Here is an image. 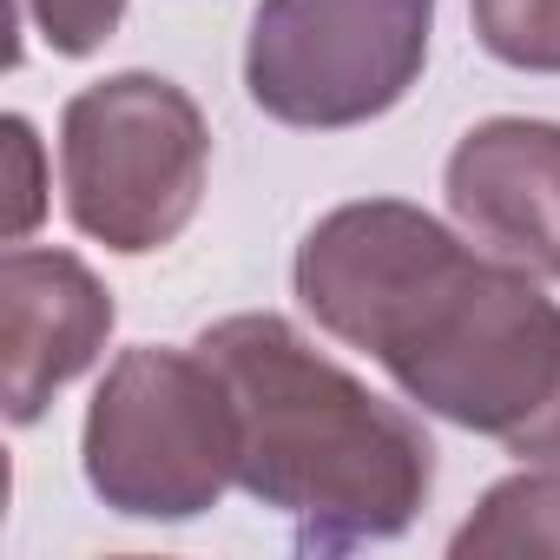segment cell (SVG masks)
<instances>
[{
	"instance_id": "6da1fadb",
	"label": "cell",
	"mask_w": 560,
	"mask_h": 560,
	"mask_svg": "<svg viewBox=\"0 0 560 560\" xmlns=\"http://www.w3.org/2000/svg\"><path fill=\"white\" fill-rule=\"evenodd\" d=\"M298 304L376 357L429 416L514 448L560 396V304L534 270L455 237L402 198H357L311 224L291 264Z\"/></svg>"
},
{
	"instance_id": "7a4b0ae2",
	"label": "cell",
	"mask_w": 560,
	"mask_h": 560,
	"mask_svg": "<svg viewBox=\"0 0 560 560\" xmlns=\"http://www.w3.org/2000/svg\"><path fill=\"white\" fill-rule=\"evenodd\" d=\"M237 416V488L277 508L311 553L409 534L435 488V442L409 409L324 357L291 317L244 311L198 337Z\"/></svg>"
},
{
	"instance_id": "3957f363",
	"label": "cell",
	"mask_w": 560,
	"mask_h": 560,
	"mask_svg": "<svg viewBox=\"0 0 560 560\" xmlns=\"http://www.w3.org/2000/svg\"><path fill=\"white\" fill-rule=\"evenodd\" d=\"M86 488L126 521H198L237 488V416L224 376L191 350H119L80 429Z\"/></svg>"
},
{
	"instance_id": "277c9868",
	"label": "cell",
	"mask_w": 560,
	"mask_h": 560,
	"mask_svg": "<svg viewBox=\"0 0 560 560\" xmlns=\"http://www.w3.org/2000/svg\"><path fill=\"white\" fill-rule=\"evenodd\" d=\"M211 178V126L198 100L159 73H113L60 113V191L80 237L152 257L198 218Z\"/></svg>"
},
{
	"instance_id": "5b68a950",
	"label": "cell",
	"mask_w": 560,
	"mask_h": 560,
	"mask_svg": "<svg viewBox=\"0 0 560 560\" xmlns=\"http://www.w3.org/2000/svg\"><path fill=\"white\" fill-rule=\"evenodd\" d=\"M435 0H257L244 93L298 132H350L409 100L429 67Z\"/></svg>"
},
{
	"instance_id": "8992f818",
	"label": "cell",
	"mask_w": 560,
	"mask_h": 560,
	"mask_svg": "<svg viewBox=\"0 0 560 560\" xmlns=\"http://www.w3.org/2000/svg\"><path fill=\"white\" fill-rule=\"evenodd\" d=\"M113 291L60 244H14L0 257V350H8V422L27 429L47 402L106 357Z\"/></svg>"
},
{
	"instance_id": "52a82bcc",
	"label": "cell",
	"mask_w": 560,
	"mask_h": 560,
	"mask_svg": "<svg viewBox=\"0 0 560 560\" xmlns=\"http://www.w3.org/2000/svg\"><path fill=\"white\" fill-rule=\"evenodd\" d=\"M442 191L455 224L560 284V126L553 119H481L455 139L448 165H442Z\"/></svg>"
},
{
	"instance_id": "ba28073f",
	"label": "cell",
	"mask_w": 560,
	"mask_h": 560,
	"mask_svg": "<svg viewBox=\"0 0 560 560\" xmlns=\"http://www.w3.org/2000/svg\"><path fill=\"white\" fill-rule=\"evenodd\" d=\"M455 560L475 553H560V475L553 468H521L481 494V508L455 527L448 540Z\"/></svg>"
},
{
	"instance_id": "9c48e42d",
	"label": "cell",
	"mask_w": 560,
	"mask_h": 560,
	"mask_svg": "<svg viewBox=\"0 0 560 560\" xmlns=\"http://www.w3.org/2000/svg\"><path fill=\"white\" fill-rule=\"evenodd\" d=\"M475 40L514 73H560V0H468Z\"/></svg>"
},
{
	"instance_id": "30bf717a",
	"label": "cell",
	"mask_w": 560,
	"mask_h": 560,
	"mask_svg": "<svg viewBox=\"0 0 560 560\" xmlns=\"http://www.w3.org/2000/svg\"><path fill=\"white\" fill-rule=\"evenodd\" d=\"M21 21L47 40V54L86 60V54H100L119 34L126 0H21Z\"/></svg>"
},
{
	"instance_id": "8fae6325",
	"label": "cell",
	"mask_w": 560,
	"mask_h": 560,
	"mask_svg": "<svg viewBox=\"0 0 560 560\" xmlns=\"http://www.w3.org/2000/svg\"><path fill=\"white\" fill-rule=\"evenodd\" d=\"M8 152H14V211H8V237L21 244L27 231H34V218L47 211V185H40V139H34V126L21 119V113H8Z\"/></svg>"
},
{
	"instance_id": "7c38bea8",
	"label": "cell",
	"mask_w": 560,
	"mask_h": 560,
	"mask_svg": "<svg viewBox=\"0 0 560 560\" xmlns=\"http://www.w3.org/2000/svg\"><path fill=\"white\" fill-rule=\"evenodd\" d=\"M508 455H521V462H540V468H560V396H553V409L508 448Z\"/></svg>"
}]
</instances>
